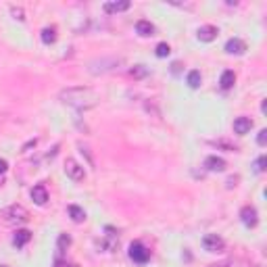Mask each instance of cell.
<instances>
[{
  "label": "cell",
  "instance_id": "cell-1",
  "mask_svg": "<svg viewBox=\"0 0 267 267\" xmlns=\"http://www.w3.org/2000/svg\"><path fill=\"white\" fill-rule=\"evenodd\" d=\"M59 100L63 104L73 106V109H77V111H88V109H92V106H96L100 102V96H99L96 90H92V88L73 86V88H65V90H61Z\"/></svg>",
  "mask_w": 267,
  "mask_h": 267
},
{
  "label": "cell",
  "instance_id": "cell-7",
  "mask_svg": "<svg viewBox=\"0 0 267 267\" xmlns=\"http://www.w3.org/2000/svg\"><path fill=\"white\" fill-rule=\"evenodd\" d=\"M240 221L246 226V228H255L259 224V215H257V209L251 207V204H246V207L240 209Z\"/></svg>",
  "mask_w": 267,
  "mask_h": 267
},
{
  "label": "cell",
  "instance_id": "cell-9",
  "mask_svg": "<svg viewBox=\"0 0 267 267\" xmlns=\"http://www.w3.org/2000/svg\"><path fill=\"white\" fill-rule=\"evenodd\" d=\"M204 167L209 169V171H226V167H228V163L224 161L221 157H217V155H209L207 159H204Z\"/></svg>",
  "mask_w": 267,
  "mask_h": 267
},
{
  "label": "cell",
  "instance_id": "cell-12",
  "mask_svg": "<svg viewBox=\"0 0 267 267\" xmlns=\"http://www.w3.org/2000/svg\"><path fill=\"white\" fill-rule=\"evenodd\" d=\"M253 128V119L251 117H236L234 119V132L238 134V136H244V134H248Z\"/></svg>",
  "mask_w": 267,
  "mask_h": 267
},
{
  "label": "cell",
  "instance_id": "cell-16",
  "mask_svg": "<svg viewBox=\"0 0 267 267\" xmlns=\"http://www.w3.org/2000/svg\"><path fill=\"white\" fill-rule=\"evenodd\" d=\"M236 84V73L234 71H224V73H221V79H219V86H221V90H230V88H232Z\"/></svg>",
  "mask_w": 267,
  "mask_h": 267
},
{
  "label": "cell",
  "instance_id": "cell-19",
  "mask_svg": "<svg viewBox=\"0 0 267 267\" xmlns=\"http://www.w3.org/2000/svg\"><path fill=\"white\" fill-rule=\"evenodd\" d=\"M209 144L217 146V148H226V150H230V153H238V146L234 144V142H228V140H211Z\"/></svg>",
  "mask_w": 267,
  "mask_h": 267
},
{
  "label": "cell",
  "instance_id": "cell-11",
  "mask_svg": "<svg viewBox=\"0 0 267 267\" xmlns=\"http://www.w3.org/2000/svg\"><path fill=\"white\" fill-rule=\"evenodd\" d=\"M217 33H219V30L215 28V25H202V28H199V40L200 42H213L217 38Z\"/></svg>",
  "mask_w": 267,
  "mask_h": 267
},
{
  "label": "cell",
  "instance_id": "cell-18",
  "mask_svg": "<svg viewBox=\"0 0 267 267\" xmlns=\"http://www.w3.org/2000/svg\"><path fill=\"white\" fill-rule=\"evenodd\" d=\"M200 82H202V75H200V71H190L188 77H186V84H188L192 90H197V88H200Z\"/></svg>",
  "mask_w": 267,
  "mask_h": 267
},
{
  "label": "cell",
  "instance_id": "cell-2",
  "mask_svg": "<svg viewBox=\"0 0 267 267\" xmlns=\"http://www.w3.org/2000/svg\"><path fill=\"white\" fill-rule=\"evenodd\" d=\"M0 217H2L4 224L11 226H19V224H28L30 221V211L23 207V204H11L0 211Z\"/></svg>",
  "mask_w": 267,
  "mask_h": 267
},
{
  "label": "cell",
  "instance_id": "cell-25",
  "mask_svg": "<svg viewBox=\"0 0 267 267\" xmlns=\"http://www.w3.org/2000/svg\"><path fill=\"white\" fill-rule=\"evenodd\" d=\"M265 163H267L265 155H261L259 159H257V163H255V169H257V173H263V171H265Z\"/></svg>",
  "mask_w": 267,
  "mask_h": 267
},
{
  "label": "cell",
  "instance_id": "cell-26",
  "mask_svg": "<svg viewBox=\"0 0 267 267\" xmlns=\"http://www.w3.org/2000/svg\"><path fill=\"white\" fill-rule=\"evenodd\" d=\"M257 144L259 146H265L267 144V130H261L259 136H257Z\"/></svg>",
  "mask_w": 267,
  "mask_h": 267
},
{
  "label": "cell",
  "instance_id": "cell-20",
  "mask_svg": "<svg viewBox=\"0 0 267 267\" xmlns=\"http://www.w3.org/2000/svg\"><path fill=\"white\" fill-rule=\"evenodd\" d=\"M42 42L44 44H55L57 42V30L55 28H44L42 30Z\"/></svg>",
  "mask_w": 267,
  "mask_h": 267
},
{
  "label": "cell",
  "instance_id": "cell-23",
  "mask_svg": "<svg viewBox=\"0 0 267 267\" xmlns=\"http://www.w3.org/2000/svg\"><path fill=\"white\" fill-rule=\"evenodd\" d=\"M11 15L15 17L17 21H25V11L21 6H11Z\"/></svg>",
  "mask_w": 267,
  "mask_h": 267
},
{
  "label": "cell",
  "instance_id": "cell-21",
  "mask_svg": "<svg viewBox=\"0 0 267 267\" xmlns=\"http://www.w3.org/2000/svg\"><path fill=\"white\" fill-rule=\"evenodd\" d=\"M130 75H132L134 79H144V77L148 75V69H146L144 65H134V67L130 69Z\"/></svg>",
  "mask_w": 267,
  "mask_h": 267
},
{
  "label": "cell",
  "instance_id": "cell-31",
  "mask_svg": "<svg viewBox=\"0 0 267 267\" xmlns=\"http://www.w3.org/2000/svg\"><path fill=\"white\" fill-rule=\"evenodd\" d=\"M180 67H182V63H173V65H171V71H173V73H180Z\"/></svg>",
  "mask_w": 267,
  "mask_h": 267
},
{
  "label": "cell",
  "instance_id": "cell-13",
  "mask_svg": "<svg viewBox=\"0 0 267 267\" xmlns=\"http://www.w3.org/2000/svg\"><path fill=\"white\" fill-rule=\"evenodd\" d=\"M136 33L142 35V38H148V35H155V25L146 21V19H140L136 23Z\"/></svg>",
  "mask_w": 267,
  "mask_h": 267
},
{
  "label": "cell",
  "instance_id": "cell-29",
  "mask_svg": "<svg viewBox=\"0 0 267 267\" xmlns=\"http://www.w3.org/2000/svg\"><path fill=\"white\" fill-rule=\"evenodd\" d=\"M8 171V163L4 161V159H0V175H4Z\"/></svg>",
  "mask_w": 267,
  "mask_h": 267
},
{
  "label": "cell",
  "instance_id": "cell-28",
  "mask_svg": "<svg viewBox=\"0 0 267 267\" xmlns=\"http://www.w3.org/2000/svg\"><path fill=\"white\" fill-rule=\"evenodd\" d=\"M52 267H79V265H75V263H69V261H63V259H59V261H55V265Z\"/></svg>",
  "mask_w": 267,
  "mask_h": 267
},
{
  "label": "cell",
  "instance_id": "cell-32",
  "mask_svg": "<svg viewBox=\"0 0 267 267\" xmlns=\"http://www.w3.org/2000/svg\"><path fill=\"white\" fill-rule=\"evenodd\" d=\"M0 267H8V265H0Z\"/></svg>",
  "mask_w": 267,
  "mask_h": 267
},
{
  "label": "cell",
  "instance_id": "cell-15",
  "mask_svg": "<svg viewBox=\"0 0 267 267\" xmlns=\"http://www.w3.org/2000/svg\"><path fill=\"white\" fill-rule=\"evenodd\" d=\"M32 240V232L30 230H17V234L13 236V244L17 246V248H21V246H25Z\"/></svg>",
  "mask_w": 267,
  "mask_h": 267
},
{
  "label": "cell",
  "instance_id": "cell-30",
  "mask_svg": "<svg viewBox=\"0 0 267 267\" xmlns=\"http://www.w3.org/2000/svg\"><path fill=\"white\" fill-rule=\"evenodd\" d=\"M238 180H240L238 175H232V177H230V180H228V188H234V186L238 184Z\"/></svg>",
  "mask_w": 267,
  "mask_h": 267
},
{
  "label": "cell",
  "instance_id": "cell-10",
  "mask_svg": "<svg viewBox=\"0 0 267 267\" xmlns=\"http://www.w3.org/2000/svg\"><path fill=\"white\" fill-rule=\"evenodd\" d=\"M32 199H33V202H35V204H40V207H44V204L48 202V192H46V186H42V184L33 186V188H32Z\"/></svg>",
  "mask_w": 267,
  "mask_h": 267
},
{
  "label": "cell",
  "instance_id": "cell-4",
  "mask_svg": "<svg viewBox=\"0 0 267 267\" xmlns=\"http://www.w3.org/2000/svg\"><path fill=\"white\" fill-rule=\"evenodd\" d=\"M123 61L121 59H100V61H94L90 63V73L99 75V73H106V71H113L117 65H121Z\"/></svg>",
  "mask_w": 267,
  "mask_h": 267
},
{
  "label": "cell",
  "instance_id": "cell-27",
  "mask_svg": "<svg viewBox=\"0 0 267 267\" xmlns=\"http://www.w3.org/2000/svg\"><path fill=\"white\" fill-rule=\"evenodd\" d=\"M238 261H232V259H228V261H221V263H213L209 267H236Z\"/></svg>",
  "mask_w": 267,
  "mask_h": 267
},
{
  "label": "cell",
  "instance_id": "cell-6",
  "mask_svg": "<svg viewBox=\"0 0 267 267\" xmlns=\"http://www.w3.org/2000/svg\"><path fill=\"white\" fill-rule=\"evenodd\" d=\"M65 173H67L73 182H82L84 177H86L84 167L79 165V163L75 161V159H67V161H65Z\"/></svg>",
  "mask_w": 267,
  "mask_h": 267
},
{
  "label": "cell",
  "instance_id": "cell-24",
  "mask_svg": "<svg viewBox=\"0 0 267 267\" xmlns=\"http://www.w3.org/2000/svg\"><path fill=\"white\" fill-rule=\"evenodd\" d=\"M71 246V238L67 234H61L59 236V251H65V248Z\"/></svg>",
  "mask_w": 267,
  "mask_h": 267
},
{
  "label": "cell",
  "instance_id": "cell-3",
  "mask_svg": "<svg viewBox=\"0 0 267 267\" xmlns=\"http://www.w3.org/2000/svg\"><path fill=\"white\" fill-rule=\"evenodd\" d=\"M128 255H130V259H132L134 263H138V265H144V263L150 259V251L140 242V240H136V242L130 244Z\"/></svg>",
  "mask_w": 267,
  "mask_h": 267
},
{
  "label": "cell",
  "instance_id": "cell-14",
  "mask_svg": "<svg viewBox=\"0 0 267 267\" xmlns=\"http://www.w3.org/2000/svg\"><path fill=\"white\" fill-rule=\"evenodd\" d=\"M132 6L130 0H121V2H106L104 4V11L106 13H123V11H128V8Z\"/></svg>",
  "mask_w": 267,
  "mask_h": 267
},
{
  "label": "cell",
  "instance_id": "cell-8",
  "mask_svg": "<svg viewBox=\"0 0 267 267\" xmlns=\"http://www.w3.org/2000/svg\"><path fill=\"white\" fill-rule=\"evenodd\" d=\"M226 52H228V55H236V57L244 55V52H246V42L240 40V38H230L226 42Z\"/></svg>",
  "mask_w": 267,
  "mask_h": 267
},
{
  "label": "cell",
  "instance_id": "cell-22",
  "mask_svg": "<svg viewBox=\"0 0 267 267\" xmlns=\"http://www.w3.org/2000/svg\"><path fill=\"white\" fill-rule=\"evenodd\" d=\"M169 52H171V48H169V44H167V42H159V44H157L155 55H157L159 59H165V57H169Z\"/></svg>",
  "mask_w": 267,
  "mask_h": 267
},
{
  "label": "cell",
  "instance_id": "cell-5",
  "mask_svg": "<svg viewBox=\"0 0 267 267\" xmlns=\"http://www.w3.org/2000/svg\"><path fill=\"white\" fill-rule=\"evenodd\" d=\"M202 246L207 253H221L226 248V242H224V238L217 234H207L202 238Z\"/></svg>",
  "mask_w": 267,
  "mask_h": 267
},
{
  "label": "cell",
  "instance_id": "cell-17",
  "mask_svg": "<svg viewBox=\"0 0 267 267\" xmlns=\"http://www.w3.org/2000/svg\"><path fill=\"white\" fill-rule=\"evenodd\" d=\"M67 213H69V217L73 219L75 224H82V221H86V211L82 207H77V204H69Z\"/></svg>",
  "mask_w": 267,
  "mask_h": 267
}]
</instances>
